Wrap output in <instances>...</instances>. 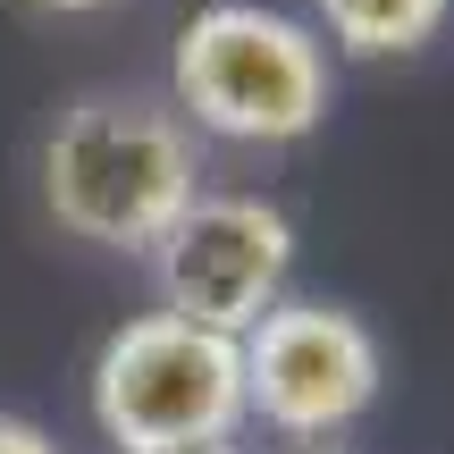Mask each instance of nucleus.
<instances>
[{
    "mask_svg": "<svg viewBox=\"0 0 454 454\" xmlns=\"http://www.w3.org/2000/svg\"><path fill=\"white\" fill-rule=\"evenodd\" d=\"M185 454H244V446H185Z\"/></svg>",
    "mask_w": 454,
    "mask_h": 454,
    "instance_id": "9",
    "label": "nucleus"
},
{
    "mask_svg": "<svg viewBox=\"0 0 454 454\" xmlns=\"http://www.w3.org/2000/svg\"><path fill=\"white\" fill-rule=\"evenodd\" d=\"M0 454H59L43 421H26V412H0Z\"/></svg>",
    "mask_w": 454,
    "mask_h": 454,
    "instance_id": "7",
    "label": "nucleus"
},
{
    "mask_svg": "<svg viewBox=\"0 0 454 454\" xmlns=\"http://www.w3.org/2000/svg\"><path fill=\"white\" fill-rule=\"evenodd\" d=\"M202 194V135L168 93H76L43 135V211L93 253L152 261Z\"/></svg>",
    "mask_w": 454,
    "mask_h": 454,
    "instance_id": "1",
    "label": "nucleus"
},
{
    "mask_svg": "<svg viewBox=\"0 0 454 454\" xmlns=\"http://www.w3.org/2000/svg\"><path fill=\"white\" fill-rule=\"evenodd\" d=\"M93 429L118 454H185V446H236L244 429V354L236 337L177 320V311H135L93 354Z\"/></svg>",
    "mask_w": 454,
    "mask_h": 454,
    "instance_id": "3",
    "label": "nucleus"
},
{
    "mask_svg": "<svg viewBox=\"0 0 454 454\" xmlns=\"http://www.w3.org/2000/svg\"><path fill=\"white\" fill-rule=\"evenodd\" d=\"M454 0H311V34L345 59H412L446 34Z\"/></svg>",
    "mask_w": 454,
    "mask_h": 454,
    "instance_id": "6",
    "label": "nucleus"
},
{
    "mask_svg": "<svg viewBox=\"0 0 454 454\" xmlns=\"http://www.w3.org/2000/svg\"><path fill=\"white\" fill-rule=\"evenodd\" d=\"M244 354V421L278 429L294 446H328L379 404L387 387V345L362 311L320 303V294H286L236 337Z\"/></svg>",
    "mask_w": 454,
    "mask_h": 454,
    "instance_id": "4",
    "label": "nucleus"
},
{
    "mask_svg": "<svg viewBox=\"0 0 454 454\" xmlns=\"http://www.w3.org/2000/svg\"><path fill=\"white\" fill-rule=\"evenodd\" d=\"M311 454H337V446H311Z\"/></svg>",
    "mask_w": 454,
    "mask_h": 454,
    "instance_id": "10",
    "label": "nucleus"
},
{
    "mask_svg": "<svg viewBox=\"0 0 454 454\" xmlns=\"http://www.w3.org/2000/svg\"><path fill=\"white\" fill-rule=\"evenodd\" d=\"M152 286L177 320L211 328V337H244L261 311L294 294V219L270 194H211L202 185L194 211L152 244Z\"/></svg>",
    "mask_w": 454,
    "mask_h": 454,
    "instance_id": "5",
    "label": "nucleus"
},
{
    "mask_svg": "<svg viewBox=\"0 0 454 454\" xmlns=\"http://www.w3.org/2000/svg\"><path fill=\"white\" fill-rule=\"evenodd\" d=\"M168 110L194 135H219V144L286 152L328 127L337 59L311 34V17H286L270 0H211V9H194L177 26Z\"/></svg>",
    "mask_w": 454,
    "mask_h": 454,
    "instance_id": "2",
    "label": "nucleus"
},
{
    "mask_svg": "<svg viewBox=\"0 0 454 454\" xmlns=\"http://www.w3.org/2000/svg\"><path fill=\"white\" fill-rule=\"evenodd\" d=\"M34 9H59V17H84V9H110V0H34Z\"/></svg>",
    "mask_w": 454,
    "mask_h": 454,
    "instance_id": "8",
    "label": "nucleus"
}]
</instances>
